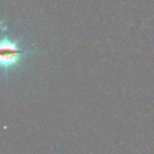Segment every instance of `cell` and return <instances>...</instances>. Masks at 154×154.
<instances>
[{
    "label": "cell",
    "mask_w": 154,
    "mask_h": 154,
    "mask_svg": "<svg viewBox=\"0 0 154 154\" xmlns=\"http://www.w3.org/2000/svg\"><path fill=\"white\" fill-rule=\"evenodd\" d=\"M28 53L30 52L19 50L17 42L10 41L7 36L2 39L0 43V62L5 72L10 68L19 65L23 56Z\"/></svg>",
    "instance_id": "cell-1"
}]
</instances>
